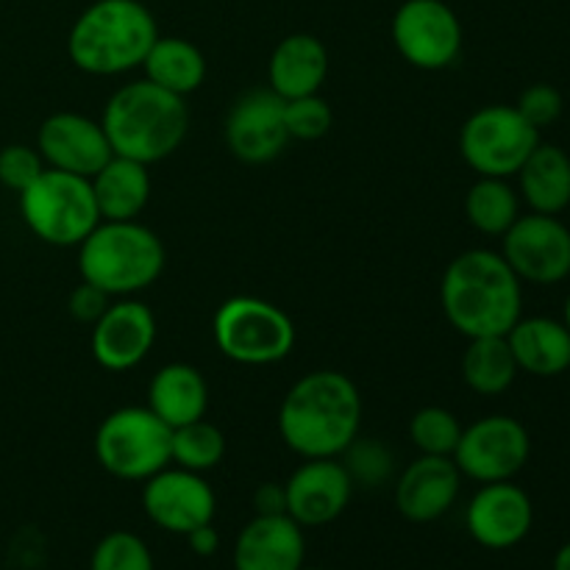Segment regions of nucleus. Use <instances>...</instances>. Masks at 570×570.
I'll return each mask as SVG.
<instances>
[{"label":"nucleus","instance_id":"obj_1","mask_svg":"<svg viewBox=\"0 0 570 570\" xmlns=\"http://www.w3.org/2000/svg\"><path fill=\"white\" fill-rule=\"evenodd\" d=\"M362 426V395L340 371H312L287 390L278 434L301 460H337Z\"/></svg>","mask_w":570,"mask_h":570},{"label":"nucleus","instance_id":"obj_2","mask_svg":"<svg viewBox=\"0 0 570 570\" xmlns=\"http://www.w3.org/2000/svg\"><path fill=\"white\" fill-rule=\"evenodd\" d=\"M440 306L465 340L504 337L523 315V282L499 250H462L445 267Z\"/></svg>","mask_w":570,"mask_h":570},{"label":"nucleus","instance_id":"obj_3","mask_svg":"<svg viewBox=\"0 0 570 570\" xmlns=\"http://www.w3.org/2000/svg\"><path fill=\"white\" fill-rule=\"evenodd\" d=\"M100 126L111 154L150 167L181 148L189 131V106L181 95L167 92L142 78L111 92Z\"/></svg>","mask_w":570,"mask_h":570},{"label":"nucleus","instance_id":"obj_4","mask_svg":"<svg viewBox=\"0 0 570 570\" xmlns=\"http://www.w3.org/2000/svg\"><path fill=\"white\" fill-rule=\"evenodd\" d=\"M159 39L154 14L139 0H95L67 37V56L87 76H122L142 67Z\"/></svg>","mask_w":570,"mask_h":570},{"label":"nucleus","instance_id":"obj_5","mask_svg":"<svg viewBox=\"0 0 570 570\" xmlns=\"http://www.w3.org/2000/svg\"><path fill=\"white\" fill-rule=\"evenodd\" d=\"M159 234L139 220H100L78 245V273L111 298H131L154 287L165 271Z\"/></svg>","mask_w":570,"mask_h":570},{"label":"nucleus","instance_id":"obj_6","mask_svg":"<svg viewBox=\"0 0 570 570\" xmlns=\"http://www.w3.org/2000/svg\"><path fill=\"white\" fill-rule=\"evenodd\" d=\"M17 200L28 232L53 248H78L100 223L89 178L53 167H45Z\"/></svg>","mask_w":570,"mask_h":570},{"label":"nucleus","instance_id":"obj_7","mask_svg":"<svg viewBox=\"0 0 570 570\" xmlns=\"http://www.w3.org/2000/svg\"><path fill=\"white\" fill-rule=\"evenodd\" d=\"M212 334L226 360L248 367L276 365L295 348V323L282 306L256 295L223 301L212 321Z\"/></svg>","mask_w":570,"mask_h":570},{"label":"nucleus","instance_id":"obj_8","mask_svg":"<svg viewBox=\"0 0 570 570\" xmlns=\"http://www.w3.org/2000/svg\"><path fill=\"white\" fill-rule=\"evenodd\" d=\"M173 429L148 406H120L95 432V460L109 476L145 482L170 465Z\"/></svg>","mask_w":570,"mask_h":570},{"label":"nucleus","instance_id":"obj_9","mask_svg":"<svg viewBox=\"0 0 570 570\" xmlns=\"http://www.w3.org/2000/svg\"><path fill=\"white\" fill-rule=\"evenodd\" d=\"M540 142L538 128L507 104L482 106L460 128V154L476 176L512 178Z\"/></svg>","mask_w":570,"mask_h":570},{"label":"nucleus","instance_id":"obj_10","mask_svg":"<svg viewBox=\"0 0 570 570\" xmlns=\"http://www.w3.org/2000/svg\"><path fill=\"white\" fill-rule=\"evenodd\" d=\"M532 456V438L518 417L488 415L462 426V438L454 451V465L462 479L479 484L510 482L527 468Z\"/></svg>","mask_w":570,"mask_h":570},{"label":"nucleus","instance_id":"obj_11","mask_svg":"<svg viewBox=\"0 0 570 570\" xmlns=\"http://www.w3.org/2000/svg\"><path fill=\"white\" fill-rule=\"evenodd\" d=\"M393 45L417 70H445L462 53V22L443 0H404L393 17Z\"/></svg>","mask_w":570,"mask_h":570},{"label":"nucleus","instance_id":"obj_12","mask_svg":"<svg viewBox=\"0 0 570 570\" xmlns=\"http://www.w3.org/2000/svg\"><path fill=\"white\" fill-rule=\"evenodd\" d=\"M499 254L521 282L554 287L570 276V228L557 215L529 212L501 237Z\"/></svg>","mask_w":570,"mask_h":570},{"label":"nucleus","instance_id":"obj_13","mask_svg":"<svg viewBox=\"0 0 570 570\" xmlns=\"http://www.w3.org/2000/svg\"><path fill=\"white\" fill-rule=\"evenodd\" d=\"M142 510L150 523L187 538L193 529L215 523L217 495L204 473L167 465L142 482Z\"/></svg>","mask_w":570,"mask_h":570},{"label":"nucleus","instance_id":"obj_14","mask_svg":"<svg viewBox=\"0 0 570 570\" xmlns=\"http://www.w3.org/2000/svg\"><path fill=\"white\" fill-rule=\"evenodd\" d=\"M226 145L245 165H267L289 145L284 128V100L271 87L239 95L226 115Z\"/></svg>","mask_w":570,"mask_h":570},{"label":"nucleus","instance_id":"obj_15","mask_svg":"<svg viewBox=\"0 0 570 570\" xmlns=\"http://www.w3.org/2000/svg\"><path fill=\"white\" fill-rule=\"evenodd\" d=\"M468 534L482 549L507 551L521 546L534 527V504L515 482H490L473 493L465 510Z\"/></svg>","mask_w":570,"mask_h":570},{"label":"nucleus","instance_id":"obj_16","mask_svg":"<svg viewBox=\"0 0 570 570\" xmlns=\"http://www.w3.org/2000/svg\"><path fill=\"white\" fill-rule=\"evenodd\" d=\"M37 150L45 167L83 178H92L115 156L100 120L78 111H56L45 117L37 131Z\"/></svg>","mask_w":570,"mask_h":570},{"label":"nucleus","instance_id":"obj_17","mask_svg":"<svg viewBox=\"0 0 570 570\" xmlns=\"http://www.w3.org/2000/svg\"><path fill=\"white\" fill-rule=\"evenodd\" d=\"M287 515L298 527L317 529L337 521L351 504L354 482L340 460H304L284 482Z\"/></svg>","mask_w":570,"mask_h":570},{"label":"nucleus","instance_id":"obj_18","mask_svg":"<svg viewBox=\"0 0 570 570\" xmlns=\"http://www.w3.org/2000/svg\"><path fill=\"white\" fill-rule=\"evenodd\" d=\"M154 343L156 315L150 306L137 298H120L111 301L109 309L92 326L89 348L104 371L122 373L137 367L150 354Z\"/></svg>","mask_w":570,"mask_h":570},{"label":"nucleus","instance_id":"obj_19","mask_svg":"<svg viewBox=\"0 0 570 570\" xmlns=\"http://www.w3.org/2000/svg\"><path fill=\"white\" fill-rule=\"evenodd\" d=\"M462 490V473L451 456L417 454L395 479V510L410 523H434L449 515Z\"/></svg>","mask_w":570,"mask_h":570},{"label":"nucleus","instance_id":"obj_20","mask_svg":"<svg viewBox=\"0 0 570 570\" xmlns=\"http://www.w3.org/2000/svg\"><path fill=\"white\" fill-rule=\"evenodd\" d=\"M234 570H301L306 562L304 527L289 515H254L234 540Z\"/></svg>","mask_w":570,"mask_h":570},{"label":"nucleus","instance_id":"obj_21","mask_svg":"<svg viewBox=\"0 0 570 570\" xmlns=\"http://www.w3.org/2000/svg\"><path fill=\"white\" fill-rule=\"evenodd\" d=\"M328 78V50L312 33H289L267 61V87L282 100L321 92Z\"/></svg>","mask_w":570,"mask_h":570},{"label":"nucleus","instance_id":"obj_22","mask_svg":"<svg viewBox=\"0 0 570 570\" xmlns=\"http://www.w3.org/2000/svg\"><path fill=\"white\" fill-rule=\"evenodd\" d=\"M518 371L538 379H557L570 371V328L557 317H523L504 334Z\"/></svg>","mask_w":570,"mask_h":570},{"label":"nucleus","instance_id":"obj_23","mask_svg":"<svg viewBox=\"0 0 570 570\" xmlns=\"http://www.w3.org/2000/svg\"><path fill=\"white\" fill-rule=\"evenodd\" d=\"M148 406L170 429L206 417L209 410V384L204 373L189 362H170L159 367L148 384Z\"/></svg>","mask_w":570,"mask_h":570},{"label":"nucleus","instance_id":"obj_24","mask_svg":"<svg viewBox=\"0 0 570 570\" xmlns=\"http://www.w3.org/2000/svg\"><path fill=\"white\" fill-rule=\"evenodd\" d=\"M515 178L518 195L529 212L560 217L570 206V156L560 145L540 142Z\"/></svg>","mask_w":570,"mask_h":570},{"label":"nucleus","instance_id":"obj_25","mask_svg":"<svg viewBox=\"0 0 570 570\" xmlns=\"http://www.w3.org/2000/svg\"><path fill=\"white\" fill-rule=\"evenodd\" d=\"M92 195L100 220H137L150 204V173L142 161L111 156L92 178Z\"/></svg>","mask_w":570,"mask_h":570},{"label":"nucleus","instance_id":"obj_26","mask_svg":"<svg viewBox=\"0 0 570 570\" xmlns=\"http://www.w3.org/2000/svg\"><path fill=\"white\" fill-rule=\"evenodd\" d=\"M148 81L173 95L198 92L206 81V59L198 45L184 37H159L142 61Z\"/></svg>","mask_w":570,"mask_h":570},{"label":"nucleus","instance_id":"obj_27","mask_svg":"<svg viewBox=\"0 0 570 570\" xmlns=\"http://www.w3.org/2000/svg\"><path fill=\"white\" fill-rule=\"evenodd\" d=\"M462 379L476 395L493 399L507 393L518 379V362L507 337H473L462 351Z\"/></svg>","mask_w":570,"mask_h":570},{"label":"nucleus","instance_id":"obj_28","mask_svg":"<svg viewBox=\"0 0 570 570\" xmlns=\"http://www.w3.org/2000/svg\"><path fill=\"white\" fill-rule=\"evenodd\" d=\"M465 217L484 237H504L521 217V195L510 178L479 176L465 195Z\"/></svg>","mask_w":570,"mask_h":570},{"label":"nucleus","instance_id":"obj_29","mask_svg":"<svg viewBox=\"0 0 570 570\" xmlns=\"http://www.w3.org/2000/svg\"><path fill=\"white\" fill-rule=\"evenodd\" d=\"M223 456H226V434L206 417L173 429L170 465L206 473L220 465Z\"/></svg>","mask_w":570,"mask_h":570},{"label":"nucleus","instance_id":"obj_30","mask_svg":"<svg viewBox=\"0 0 570 570\" xmlns=\"http://www.w3.org/2000/svg\"><path fill=\"white\" fill-rule=\"evenodd\" d=\"M410 440L417 454L426 456H454L456 443L462 438V423L445 406H423L410 417Z\"/></svg>","mask_w":570,"mask_h":570},{"label":"nucleus","instance_id":"obj_31","mask_svg":"<svg viewBox=\"0 0 570 570\" xmlns=\"http://www.w3.org/2000/svg\"><path fill=\"white\" fill-rule=\"evenodd\" d=\"M89 570H156L154 554L139 534L117 529L98 540Z\"/></svg>","mask_w":570,"mask_h":570},{"label":"nucleus","instance_id":"obj_32","mask_svg":"<svg viewBox=\"0 0 570 570\" xmlns=\"http://www.w3.org/2000/svg\"><path fill=\"white\" fill-rule=\"evenodd\" d=\"M337 460L345 465L354 488L356 484H362V488H379V484H387L390 476H393V454L379 440L356 438Z\"/></svg>","mask_w":570,"mask_h":570},{"label":"nucleus","instance_id":"obj_33","mask_svg":"<svg viewBox=\"0 0 570 570\" xmlns=\"http://www.w3.org/2000/svg\"><path fill=\"white\" fill-rule=\"evenodd\" d=\"M334 126V111L321 92L304 98L284 100V128L289 139L298 142H317Z\"/></svg>","mask_w":570,"mask_h":570},{"label":"nucleus","instance_id":"obj_34","mask_svg":"<svg viewBox=\"0 0 570 570\" xmlns=\"http://www.w3.org/2000/svg\"><path fill=\"white\" fill-rule=\"evenodd\" d=\"M45 170V159L39 156L37 148L31 145H6L0 150V184L11 193L20 195L22 189L31 187L33 181L39 178V173Z\"/></svg>","mask_w":570,"mask_h":570},{"label":"nucleus","instance_id":"obj_35","mask_svg":"<svg viewBox=\"0 0 570 570\" xmlns=\"http://www.w3.org/2000/svg\"><path fill=\"white\" fill-rule=\"evenodd\" d=\"M515 109L521 111L523 120L532 122L534 128H546L551 122H557L562 117V109H566V100H562V92L551 83H532L521 92Z\"/></svg>","mask_w":570,"mask_h":570},{"label":"nucleus","instance_id":"obj_36","mask_svg":"<svg viewBox=\"0 0 570 570\" xmlns=\"http://www.w3.org/2000/svg\"><path fill=\"white\" fill-rule=\"evenodd\" d=\"M109 304H111L109 293H104L100 287H95V284L83 282V278H81V284H78V287L70 293L67 309H70L72 321H76V323H83V326H95V323L100 321V315L109 309Z\"/></svg>","mask_w":570,"mask_h":570},{"label":"nucleus","instance_id":"obj_37","mask_svg":"<svg viewBox=\"0 0 570 570\" xmlns=\"http://www.w3.org/2000/svg\"><path fill=\"white\" fill-rule=\"evenodd\" d=\"M254 512L256 515H287V493H284V484H259L254 490Z\"/></svg>","mask_w":570,"mask_h":570},{"label":"nucleus","instance_id":"obj_38","mask_svg":"<svg viewBox=\"0 0 570 570\" xmlns=\"http://www.w3.org/2000/svg\"><path fill=\"white\" fill-rule=\"evenodd\" d=\"M187 546L195 557H212L217 549H220V534L215 532V523H206V527L193 529L187 534Z\"/></svg>","mask_w":570,"mask_h":570},{"label":"nucleus","instance_id":"obj_39","mask_svg":"<svg viewBox=\"0 0 570 570\" xmlns=\"http://www.w3.org/2000/svg\"><path fill=\"white\" fill-rule=\"evenodd\" d=\"M554 570H570V540L568 543H562L560 549H557L554 554V566H551Z\"/></svg>","mask_w":570,"mask_h":570},{"label":"nucleus","instance_id":"obj_40","mask_svg":"<svg viewBox=\"0 0 570 570\" xmlns=\"http://www.w3.org/2000/svg\"><path fill=\"white\" fill-rule=\"evenodd\" d=\"M562 323H566V326L570 328V295H568V301H566V312H562Z\"/></svg>","mask_w":570,"mask_h":570},{"label":"nucleus","instance_id":"obj_41","mask_svg":"<svg viewBox=\"0 0 570 570\" xmlns=\"http://www.w3.org/2000/svg\"><path fill=\"white\" fill-rule=\"evenodd\" d=\"M301 570H323V568H306V566H304Z\"/></svg>","mask_w":570,"mask_h":570}]
</instances>
